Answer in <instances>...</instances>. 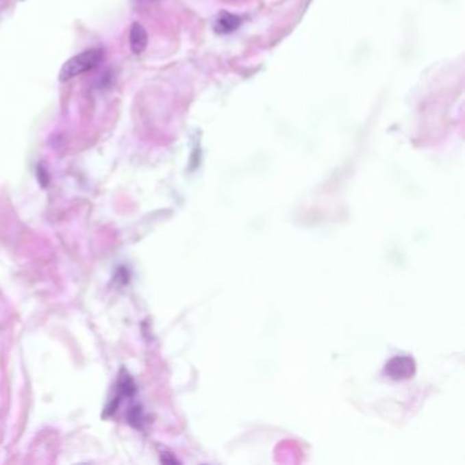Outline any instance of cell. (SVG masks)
Listing matches in <instances>:
<instances>
[{"mask_svg":"<svg viewBox=\"0 0 465 465\" xmlns=\"http://www.w3.org/2000/svg\"><path fill=\"white\" fill-rule=\"evenodd\" d=\"M416 371L415 360L410 356H396L386 363L385 374L394 381L410 379Z\"/></svg>","mask_w":465,"mask_h":465,"instance_id":"7a4b0ae2","label":"cell"},{"mask_svg":"<svg viewBox=\"0 0 465 465\" xmlns=\"http://www.w3.org/2000/svg\"><path fill=\"white\" fill-rule=\"evenodd\" d=\"M240 25V18L236 15H232L229 12H223L217 22H216V30L218 33H229L238 29Z\"/></svg>","mask_w":465,"mask_h":465,"instance_id":"277c9868","label":"cell"},{"mask_svg":"<svg viewBox=\"0 0 465 465\" xmlns=\"http://www.w3.org/2000/svg\"><path fill=\"white\" fill-rule=\"evenodd\" d=\"M103 55L104 53L100 48H92V49L84 51L73 56L62 66V70L59 73V79L62 82H66L84 73L93 70L103 60Z\"/></svg>","mask_w":465,"mask_h":465,"instance_id":"6da1fadb","label":"cell"},{"mask_svg":"<svg viewBox=\"0 0 465 465\" xmlns=\"http://www.w3.org/2000/svg\"><path fill=\"white\" fill-rule=\"evenodd\" d=\"M130 47H131V51L136 55L142 53L147 49V47H148V32L138 22H134L131 25V29H130Z\"/></svg>","mask_w":465,"mask_h":465,"instance_id":"3957f363","label":"cell"}]
</instances>
